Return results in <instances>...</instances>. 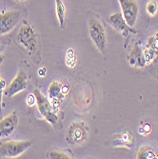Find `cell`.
Segmentation results:
<instances>
[{
    "label": "cell",
    "mask_w": 158,
    "mask_h": 159,
    "mask_svg": "<svg viewBox=\"0 0 158 159\" xmlns=\"http://www.w3.org/2000/svg\"><path fill=\"white\" fill-rule=\"evenodd\" d=\"M16 40L33 61H34L35 63H38L40 61V45L34 27H33L28 22H24V24L18 30Z\"/></svg>",
    "instance_id": "1"
},
{
    "label": "cell",
    "mask_w": 158,
    "mask_h": 159,
    "mask_svg": "<svg viewBox=\"0 0 158 159\" xmlns=\"http://www.w3.org/2000/svg\"><path fill=\"white\" fill-rule=\"evenodd\" d=\"M89 34L100 53L103 55L107 52V37L103 23L96 16H89L88 20Z\"/></svg>",
    "instance_id": "2"
},
{
    "label": "cell",
    "mask_w": 158,
    "mask_h": 159,
    "mask_svg": "<svg viewBox=\"0 0 158 159\" xmlns=\"http://www.w3.org/2000/svg\"><path fill=\"white\" fill-rule=\"evenodd\" d=\"M34 94L35 96L36 100V107L39 111V113L44 117L49 123H51L53 126H56L58 123V116L53 110L50 101L43 95V93L39 90H34Z\"/></svg>",
    "instance_id": "3"
},
{
    "label": "cell",
    "mask_w": 158,
    "mask_h": 159,
    "mask_svg": "<svg viewBox=\"0 0 158 159\" xmlns=\"http://www.w3.org/2000/svg\"><path fill=\"white\" fill-rule=\"evenodd\" d=\"M32 146V142L25 141H9L0 144V158H16L24 153Z\"/></svg>",
    "instance_id": "4"
},
{
    "label": "cell",
    "mask_w": 158,
    "mask_h": 159,
    "mask_svg": "<svg viewBox=\"0 0 158 159\" xmlns=\"http://www.w3.org/2000/svg\"><path fill=\"white\" fill-rule=\"evenodd\" d=\"M88 134L89 128L84 122H74L69 126L67 141L70 145H80L81 143L86 141L88 137Z\"/></svg>",
    "instance_id": "5"
},
{
    "label": "cell",
    "mask_w": 158,
    "mask_h": 159,
    "mask_svg": "<svg viewBox=\"0 0 158 159\" xmlns=\"http://www.w3.org/2000/svg\"><path fill=\"white\" fill-rule=\"evenodd\" d=\"M22 11L11 10L0 14V35H5L11 33L22 17Z\"/></svg>",
    "instance_id": "6"
},
{
    "label": "cell",
    "mask_w": 158,
    "mask_h": 159,
    "mask_svg": "<svg viewBox=\"0 0 158 159\" xmlns=\"http://www.w3.org/2000/svg\"><path fill=\"white\" fill-rule=\"evenodd\" d=\"M123 17L127 24L133 28L138 17V4L136 0H118Z\"/></svg>",
    "instance_id": "7"
},
{
    "label": "cell",
    "mask_w": 158,
    "mask_h": 159,
    "mask_svg": "<svg viewBox=\"0 0 158 159\" xmlns=\"http://www.w3.org/2000/svg\"><path fill=\"white\" fill-rule=\"evenodd\" d=\"M28 86V75L27 73L20 69L18 70L17 75H16L12 79V81L11 82V84L9 85L8 88H6L4 95L7 97H12L13 95H16L19 93H21L22 91H24Z\"/></svg>",
    "instance_id": "8"
},
{
    "label": "cell",
    "mask_w": 158,
    "mask_h": 159,
    "mask_svg": "<svg viewBox=\"0 0 158 159\" xmlns=\"http://www.w3.org/2000/svg\"><path fill=\"white\" fill-rule=\"evenodd\" d=\"M18 125V114L16 111H13L0 121V139L11 136Z\"/></svg>",
    "instance_id": "9"
},
{
    "label": "cell",
    "mask_w": 158,
    "mask_h": 159,
    "mask_svg": "<svg viewBox=\"0 0 158 159\" xmlns=\"http://www.w3.org/2000/svg\"><path fill=\"white\" fill-rule=\"evenodd\" d=\"M108 21L114 30L122 33L124 36L128 35L130 31L135 33V31H133V29L127 24V22L125 21V19L123 17V14L120 12H114V13L111 14V16L108 17Z\"/></svg>",
    "instance_id": "10"
},
{
    "label": "cell",
    "mask_w": 158,
    "mask_h": 159,
    "mask_svg": "<svg viewBox=\"0 0 158 159\" xmlns=\"http://www.w3.org/2000/svg\"><path fill=\"white\" fill-rule=\"evenodd\" d=\"M133 135L126 129L121 134H114L112 139V144L114 147H125L127 149H130L133 146Z\"/></svg>",
    "instance_id": "11"
},
{
    "label": "cell",
    "mask_w": 158,
    "mask_h": 159,
    "mask_svg": "<svg viewBox=\"0 0 158 159\" xmlns=\"http://www.w3.org/2000/svg\"><path fill=\"white\" fill-rule=\"evenodd\" d=\"M69 89L68 87L64 86L63 84L57 82V81H52L49 87V96L51 99L54 100H60L65 97L67 94Z\"/></svg>",
    "instance_id": "12"
},
{
    "label": "cell",
    "mask_w": 158,
    "mask_h": 159,
    "mask_svg": "<svg viewBox=\"0 0 158 159\" xmlns=\"http://www.w3.org/2000/svg\"><path fill=\"white\" fill-rule=\"evenodd\" d=\"M55 1V11L57 19L59 22V26L61 29L65 28L66 23V7L62 0H54Z\"/></svg>",
    "instance_id": "13"
},
{
    "label": "cell",
    "mask_w": 158,
    "mask_h": 159,
    "mask_svg": "<svg viewBox=\"0 0 158 159\" xmlns=\"http://www.w3.org/2000/svg\"><path fill=\"white\" fill-rule=\"evenodd\" d=\"M136 158L137 159H154L156 158V154L151 147L143 146L138 150Z\"/></svg>",
    "instance_id": "14"
},
{
    "label": "cell",
    "mask_w": 158,
    "mask_h": 159,
    "mask_svg": "<svg viewBox=\"0 0 158 159\" xmlns=\"http://www.w3.org/2000/svg\"><path fill=\"white\" fill-rule=\"evenodd\" d=\"M48 158H51V159H70L71 157L63 152L57 151V150H52L48 153Z\"/></svg>",
    "instance_id": "15"
},
{
    "label": "cell",
    "mask_w": 158,
    "mask_h": 159,
    "mask_svg": "<svg viewBox=\"0 0 158 159\" xmlns=\"http://www.w3.org/2000/svg\"><path fill=\"white\" fill-rule=\"evenodd\" d=\"M147 11L150 16H154L158 11V3L156 0H150L147 4Z\"/></svg>",
    "instance_id": "16"
},
{
    "label": "cell",
    "mask_w": 158,
    "mask_h": 159,
    "mask_svg": "<svg viewBox=\"0 0 158 159\" xmlns=\"http://www.w3.org/2000/svg\"><path fill=\"white\" fill-rule=\"evenodd\" d=\"M138 132L144 136L149 135L151 133V125L147 121L141 122V125H140V127L138 129Z\"/></svg>",
    "instance_id": "17"
},
{
    "label": "cell",
    "mask_w": 158,
    "mask_h": 159,
    "mask_svg": "<svg viewBox=\"0 0 158 159\" xmlns=\"http://www.w3.org/2000/svg\"><path fill=\"white\" fill-rule=\"evenodd\" d=\"M70 61H71V68H74L76 64V55L73 49H69L66 54V64L68 65Z\"/></svg>",
    "instance_id": "18"
},
{
    "label": "cell",
    "mask_w": 158,
    "mask_h": 159,
    "mask_svg": "<svg viewBox=\"0 0 158 159\" xmlns=\"http://www.w3.org/2000/svg\"><path fill=\"white\" fill-rule=\"evenodd\" d=\"M6 90V81L1 78L0 76V113L2 111V106H3V95Z\"/></svg>",
    "instance_id": "19"
},
{
    "label": "cell",
    "mask_w": 158,
    "mask_h": 159,
    "mask_svg": "<svg viewBox=\"0 0 158 159\" xmlns=\"http://www.w3.org/2000/svg\"><path fill=\"white\" fill-rule=\"evenodd\" d=\"M26 102L29 106H33L34 102H36V100H35V96L34 93H31V94H29L28 98L26 99Z\"/></svg>",
    "instance_id": "20"
},
{
    "label": "cell",
    "mask_w": 158,
    "mask_h": 159,
    "mask_svg": "<svg viewBox=\"0 0 158 159\" xmlns=\"http://www.w3.org/2000/svg\"><path fill=\"white\" fill-rule=\"evenodd\" d=\"M46 73H47V70H46V69L45 68H41V69H39L38 70V75L39 76H45L46 75Z\"/></svg>",
    "instance_id": "21"
},
{
    "label": "cell",
    "mask_w": 158,
    "mask_h": 159,
    "mask_svg": "<svg viewBox=\"0 0 158 159\" xmlns=\"http://www.w3.org/2000/svg\"><path fill=\"white\" fill-rule=\"evenodd\" d=\"M4 61V55H2L1 53H0V65H1Z\"/></svg>",
    "instance_id": "22"
},
{
    "label": "cell",
    "mask_w": 158,
    "mask_h": 159,
    "mask_svg": "<svg viewBox=\"0 0 158 159\" xmlns=\"http://www.w3.org/2000/svg\"><path fill=\"white\" fill-rule=\"evenodd\" d=\"M19 2H25V1H28V0H17Z\"/></svg>",
    "instance_id": "23"
}]
</instances>
